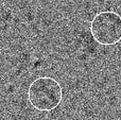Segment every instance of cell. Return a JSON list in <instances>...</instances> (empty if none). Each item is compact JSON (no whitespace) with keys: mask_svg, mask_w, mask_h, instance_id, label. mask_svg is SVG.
<instances>
[{"mask_svg":"<svg viewBox=\"0 0 121 120\" xmlns=\"http://www.w3.org/2000/svg\"><path fill=\"white\" fill-rule=\"evenodd\" d=\"M28 100L35 110L51 112L60 105L63 100L62 86L50 77L37 78L29 86Z\"/></svg>","mask_w":121,"mask_h":120,"instance_id":"6da1fadb","label":"cell"},{"mask_svg":"<svg viewBox=\"0 0 121 120\" xmlns=\"http://www.w3.org/2000/svg\"><path fill=\"white\" fill-rule=\"evenodd\" d=\"M90 32L97 43L114 46L121 42V16L113 11H104L96 15L90 25Z\"/></svg>","mask_w":121,"mask_h":120,"instance_id":"7a4b0ae2","label":"cell"}]
</instances>
